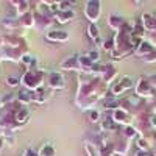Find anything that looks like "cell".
I'll list each match as a JSON object with an SVG mask.
<instances>
[{
    "mask_svg": "<svg viewBox=\"0 0 156 156\" xmlns=\"http://www.w3.org/2000/svg\"><path fill=\"white\" fill-rule=\"evenodd\" d=\"M23 156H39V153H36L34 150H31V148H28V150H25V153H23Z\"/></svg>",
    "mask_w": 156,
    "mask_h": 156,
    "instance_id": "15",
    "label": "cell"
},
{
    "mask_svg": "<svg viewBox=\"0 0 156 156\" xmlns=\"http://www.w3.org/2000/svg\"><path fill=\"white\" fill-rule=\"evenodd\" d=\"M101 129L103 131H114L115 129V122H114V119H105L101 122Z\"/></svg>",
    "mask_w": 156,
    "mask_h": 156,
    "instance_id": "8",
    "label": "cell"
},
{
    "mask_svg": "<svg viewBox=\"0 0 156 156\" xmlns=\"http://www.w3.org/2000/svg\"><path fill=\"white\" fill-rule=\"evenodd\" d=\"M112 119H114V122H120V123H122V122H126V120H128V112H126L125 109L119 108V109H115Z\"/></svg>",
    "mask_w": 156,
    "mask_h": 156,
    "instance_id": "7",
    "label": "cell"
},
{
    "mask_svg": "<svg viewBox=\"0 0 156 156\" xmlns=\"http://www.w3.org/2000/svg\"><path fill=\"white\" fill-rule=\"evenodd\" d=\"M41 76H42V73L39 70L31 69V70H28L27 73H25L23 83H25V86L30 87V89H36V87H39V84H41Z\"/></svg>",
    "mask_w": 156,
    "mask_h": 156,
    "instance_id": "1",
    "label": "cell"
},
{
    "mask_svg": "<svg viewBox=\"0 0 156 156\" xmlns=\"http://www.w3.org/2000/svg\"><path fill=\"white\" fill-rule=\"evenodd\" d=\"M131 84H133V83H131V80H129L128 76H125L122 81H119V83H117V84L112 87V94H114V95H120V94L123 92V90H125V89H128Z\"/></svg>",
    "mask_w": 156,
    "mask_h": 156,
    "instance_id": "3",
    "label": "cell"
},
{
    "mask_svg": "<svg viewBox=\"0 0 156 156\" xmlns=\"http://www.w3.org/2000/svg\"><path fill=\"white\" fill-rule=\"evenodd\" d=\"M39 156H55V148L51 144H44L41 151H39Z\"/></svg>",
    "mask_w": 156,
    "mask_h": 156,
    "instance_id": "9",
    "label": "cell"
},
{
    "mask_svg": "<svg viewBox=\"0 0 156 156\" xmlns=\"http://www.w3.org/2000/svg\"><path fill=\"white\" fill-rule=\"evenodd\" d=\"M87 58H89V61L90 62H94V61H98V51L97 50H90V51H87V55H86Z\"/></svg>",
    "mask_w": 156,
    "mask_h": 156,
    "instance_id": "12",
    "label": "cell"
},
{
    "mask_svg": "<svg viewBox=\"0 0 156 156\" xmlns=\"http://www.w3.org/2000/svg\"><path fill=\"white\" fill-rule=\"evenodd\" d=\"M6 83H8L9 86L14 87V86L19 84V78H16V76H8V78H6Z\"/></svg>",
    "mask_w": 156,
    "mask_h": 156,
    "instance_id": "14",
    "label": "cell"
},
{
    "mask_svg": "<svg viewBox=\"0 0 156 156\" xmlns=\"http://www.w3.org/2000/svg\"><path fill=\"white\" fill-rule=\"evenodd\" d=\"M84 12H86V16H87L89 20L97 22L98 16H100V2H87Z\"/></svg>",
    "mask_w": 156,
    "mask_h": 156,
    "instance_id": "2",
    "label": "cell"
},
{
    "mask_svg": "<svg viewBox=\"0 0 156 156\" xmlns=\"http://www.w3.org/2000/svg\"><path fill=\"white\" fill-rule=\"evenodd\" d=\"M73 17H75L73 11H56V19L59 22H67V20H72Z\"/></svg>",
    "mask_w": 156,
    "mask_h": 156,
    "instance_id": "6",
    "label": "cell"
},
{
    "mask_svg": "<svg viewBox=\"0 0 156 156\" xmlns=\"http://www.w3.org/2000/svg\"><path fill=\"white\" fill-rule=\"evenodd\" d=\"M108 22H109V27H112L114 30H119V27L122 25V19L117 17V16H111Z\"/></svg>",
    "mask_w": 156,
    "mask_h": 156,
    "instance_id": "10",
    "label": "cell"
},
{
    "mask_svg": "<svg viewBox=\"0 0 156 156\" xmlns=\"http://www.w3.org/2000/svg\"><path fill=\"white\" fill-rule=\"evenodd\" d=\"M98 117H100V112H98L97 109H94V111H90V112H89V119H90V122H97V120H98Z\"/></svg>",
    "mask_w": 156,
    "mask_h": 156,
    "instance_id": "13",
    "label": "cell"
},
{
    "mask_svg": "<svg viewBox=\"0 0 156 156\" xmlns=\"http://www.w3.org/2000/svg\"><path fill=\"white\" fill-rule=\"evenodd\" d=\"M50 86L56 87V89H62V87H66V83H64V78L59 73H51V76H50Z\"/></svg>",
    "mask_w": 156,
    "mask_h": 156,
    "instance_id": "4",
    "label": "cell"
},
{
    "mask_svg": "<svg viewBox=\"0 0 156 156\" xmlns=\"http://www.w3.org/2000/svg\"><path fill=\"white\" fill-rule=\"evenodd\" d=\"M48 39H51V41H66V39L69 37V34L66 31H62V30H56V31H50L47 34Z\"/></svg>",
    "mask_w": 156,
    "mask_h": 156,
    "instance_id": "5",
    "label": "cell"
},
{
    "mask_svg": "<svg viewBox=\"0 0 156 156\" xmlns=\"http://www.w3.org/2000/svg\"><path fill=\"white\" fill-rule=\"evenodd\" d=\"M89 36L92 37V39H98V28L95 27L94 23L89 25Z\"/></svg>",
    "mask_w": 156,
    "mask_h": 156,
    "instance_id": "11",
    "label": "cell"
}]
</instances>
